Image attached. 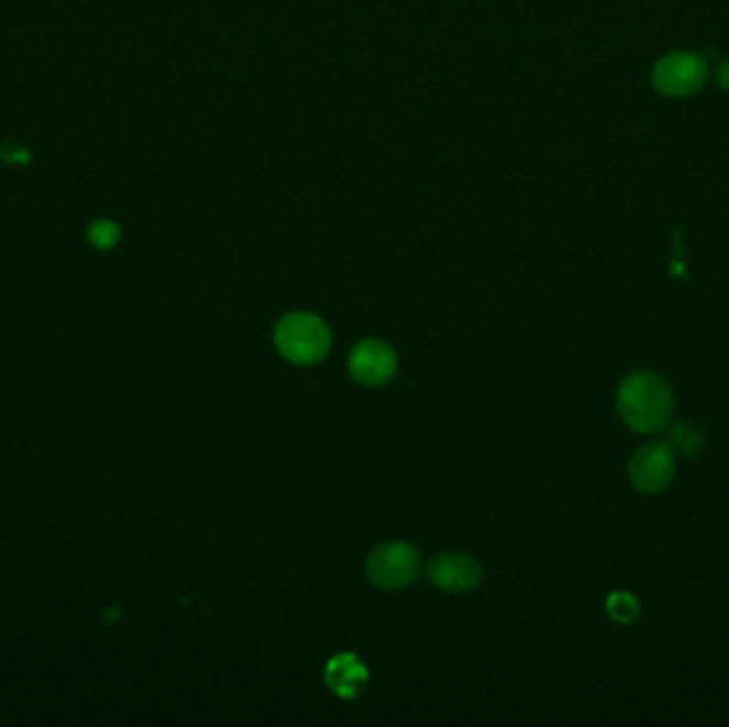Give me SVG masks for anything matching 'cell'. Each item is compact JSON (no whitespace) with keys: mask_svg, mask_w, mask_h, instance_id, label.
<instances>
[{"mask_svg":"<svg viewBox=\"0 0 729 727\" xmlns=\"http://www.w3.org/2000/svg\"><path fill=\"white\" fill-rule=\"evenodd\" d=\"M617 414L637 434H660L674 416V391L655 372L642 370L623 379L617 388Z\"/></svg>","mask_w":729,"mask_h":727,"instance_id":"6da1fadb","label":"cell"},{"mask_svg":"<svg viewBox=\"0 0 729 727\" xmlns=\"http://www.w3.org/2000/svg\"><path fill=\"white\" fill-rule=\"evenodd\" d=\"M274 344L286 361L294 365H314L331 350V331L317 314L292 312L278 320Z\"/></svg>","mask_w":729,"mask_h":727,"instance_id":"7a4b0ae2","label":"cell"},{"mask_svg":"<svg viewBox=\"0 0 729 727\" xmlns=\"http://www.w3.org/2000/svg\"><path fill=\"white\" fill-rule=\"evenodd\" d=\"M422 559L420 550L410 542H384L376 546L367 562H365V574L374 587L382 591H397L420 576Z\"/></svg>","mask_w":729,"mask_h":727,"instance_id":"3957f363","label":"cell"},{"mask_svg":"<svg viewBox=\"0 0 729 727\" xmlns=\"http://www.w3.org/2000/svg\"><path fill=\"white\" fill-rule=\"evenodd\" d=\"M630 484L642 495H660L676 478V455L667 442H648L635 450L628 466Z\"/></svg>","mask_w":729,"mask_h":727,"instance_id":"277c9868","label":"cell"},{"mask_svg":"<svg viewBox=\"0 0 729 727\" xmlns=\"http://www.w3.org/2000/svg\"><path fill=\"white\" fill-rule=\"evenodd\" d=\"M708 66L694 52H672L653 68V86L672 98L694 95L704 86Z\"/></svg>","mask_w":729,"mask_h":727,"instance_id":"5b68a950","label":"cell"},{"mask_svg":"<svg viewBox=\"0 0 729 727\" xmlns=\"http://www.w3.org/2000/svg\"><path fill=\"white\" fill-rule=\"evenodd\" d=\"M349 372L358 384L378 388L395 376L397 354L382 340H363L350 352Z\"/></svg>","mask_w":729,"mask_h":727,"instance_id":"8992f818","label":"cell"},{"mask_svg":"<svg viewBox=\"0 0 729 727\" xmlns=\"http://www.w3.org/2000/svg\"><path fill=\"white\" fill-rule=\"evenodd\" d=\"M427 576L446 594H470L480 585L482 569L465 553H442L429 562Z\"/></svg>","mask_w":729,"mask_h":727,"instance_id":"52a82bcc","label":"cell"},{"mask_svg":"<svg viewBox=\"0 0 729 727\" xmlns=\"http://www.w3.org/2000/svg\"><path fill=\"white\" fill-rule=\"evenodd\" d=\"M326 687L342 699L361 696L369 683V670L354 653H337L324 667Z\"/></svg>","mask_w":729,"mask_h":727,"instance_id":"ba28073f","label":"cell"},{"mask_svg":"<svg viewBox=\"0 0 729 727\" xmlns=\"http://www.w3.org/2000/svg\"><path fill=\"white\" fill-rule=\"evenodd\" d=\"M667 446L674 450V455L678 457H698L699 452L706 446V436L699 429L696 423L689 420H680L674 425H667Z\"/></svg>","mask_w":729,"mask_h":727,"instance_id":"9c48e42d","label":"cell"},{"mask_svg":"<svg viewBox=\"0 0 729 727\" xmlns=\"http://www.w3.org/2000/svg\"><path fill=\"white\" fill-rule=\"evenodd\" d=\"M605 612L612 621L621 626H632L640 614V603L628 591H614L605 600Z\"/></svg>","mask_w":729,"mask_h":727,"instance_id":"30bf717a","label":"cell"},{"mask_svg":"<svg viewBox=\"0 0 729 727\" xmlns=\"http://www.w3.org/2000/svg\"><path fill=\"white\" fill-rule=\"evenodd\" d=\"M122 231L114 221H95L88 228V242L98 250H111L120 244Z\"/></svg>","mask_w":729,"mask_h":727,"instance_id":"8fae6325","label":"cell"},{"mask_svg":"<svg viewBox=\"0 0 729 727\" xmlns=\"http://www.w3.org/2000/svg\"><path fill=\"white\" fill-rule=\"evenodd\" d=\"M715 77H717V84H719V88L729 95V58L728 61H723V63L717 66V71H715Z\"/></svg>","mask_w":729,"mask_h":727,"instance_id":"7c38bea8","label":"cell"}]
</instances>
